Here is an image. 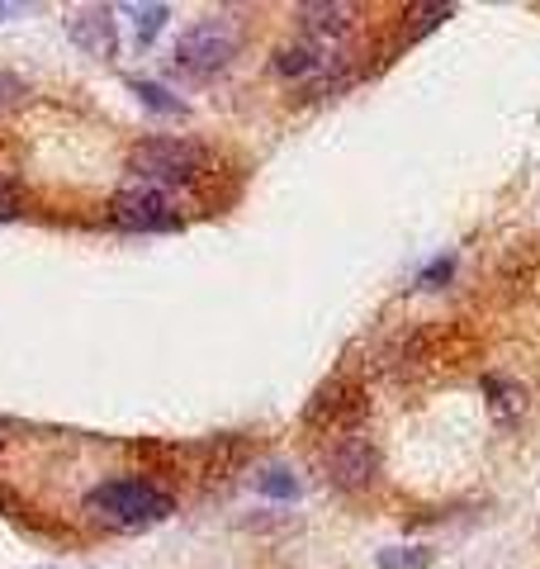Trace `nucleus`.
Returning <instances> with one entry per match:
<instances>
[{
    "mask_svg": "<svg viewBox=\"0 0 540 569\" xmlns=\"http://www.w3.org/2000/svg\"><path fill=\"white\" fill-rule=\"evenodd\" d=\"M129 20H133V29H138V43L148 48V43L157 39V29L171 20V6H129Z\"/></svg>",
    "mask_w": 540,
    "mask_h": 569,
    "instance_id": "nucleus-12",
    "label": "nucleus"
},
{
    "mask_svg": "<svg viewBox=\"0 0 540 569\" xmlns=\"http://www.w3.org/2000/svg\"><path fill=\"white\" fill-rule=\"evenodd\" d=\"M257 489H261L266 498H280V503H294V498H299V479H294V470L270 466V470L257 475Z\"/></svg>",
    "mask_w": 540,
    "mask_h": 569,
    "instance_id": "nucleus-10",
    "label": "nucleus"
},
{
    "mask_svg": "<svg viewBox=\"0 0 540 569\" xmlns=\"http://www.w3.org/2000/svg\"><path fill=\"white\" fill-rule=\"evenodd\" d=\"M129 91L142 100V104H148V110H157V114H186V104H180L171 91H161V86L157 81H129Z\"/></svg>",
    "mask_w": 540,
    "mask_h": 569,
    "instance_id": "nucleus-11",
    "label": "nucleus"
},
{
    "mask_svg": "<svg viewBox=\"0 0 540 569\" xmlns=\"http://www.w3.org/2000/svg\"><path fill=\"white\" fill-rule=\"evenodd\" d=\"M328 479L337 489H370L374 479H380V447H374L370 432H341L332 447H328Z\"/></svg>",
    "mask_w": 540,
    "mask_h": 569,
    "instance_id": "nucleus-6",
    "label": "nucleus"
},
{
    "mask_svg": "<svg viewBox=\"0 0 540 569\" xmlns=\"http://www.w3.org/2000/svg\"><path fill=\"white\" fill-rule=\"evenodd\" d=\"M14 213H24V190L10 176H0V219H14Z\"/></svg>",
    "mask_w": 540,
    "mask_h": 569,
    "instance_id": "nucleus-15",
    "label": "nucleus"
},
{
    "mask_svg": "<svg viewBox=\"0 0 540 569\" xmlns=\"http://www.w3.org/2000/svg\"><path fill=\"white\" fill-rule=\"evenodd\" d=\"M67 33H71V43H77L81 52H90V58H114V52H119L114 10L110 6H81V10H71Z\"/></svg>",
    "mask_w": 540,
    "mask_h": 569,
    "instance_id": "nucleus-8",
    "label": "nucleus"
},
{
    "mask_svg": "<svg viewBox=\"0 0 540 569\" xmlns=\"http://www.w3.org/2000/svg\"><path fill=\"white\" fill-rule=\"evenodd\" d=\"M104 219H110L114 228H123V233H176L180 223V209L171 200V190H157V186H123L110 209H104Z\"/></svg>",
    "mask_w": 540,
    "mask_h": 569,
    "instance_id": "nucleus-4",
    "label": "nucleus"
},
{
    "mask_svg": "<svg viewBox=\"0 0 540 569\" xmlns=\"http://www.w3.org/2000/svg\"><path fill=\"white\" fill-rule=\"evenodd\" d=\"M299 20H303V33L318 43H337L351 33L356 24V6H299Z\"/></svg>",
    "mask_w": 540,
    "mask_h": 569,
    "instance_id": "nucleus-9",
    "label": "nucleus"
},
{
    "mask_svg": "<svg viewBox=\"0 0 540 569\" xmlns=\"http://www.w3.org/2000/svg\"><path fill=\"white\" fill-rule=\"evenodd\" d=\"M456 276V252H441V257H431L422 266V276H418V290H441V284Z\"/></svg>",
    "mask_w": 540,
    "mask_h": 569,
    "instance_id": "nucleus-14",
    "label": "nucleus"
},
{
    "mask_svg": "<svg viewBox=\"0 0 540 569\" xmlns=\"http://www.w3.org/2000/svg\"><path fill=\"white\" fill-rule=\"evenodd\" d=\"M380 569H431L427 546H389L380 550Z\"/></svg>",
    "mask_w": 540,
    "mask_h": 569,
    "instance_id": "nucleus-13",
    "label": "nucleus"
},
{
    "mask_svg": "<svg viewBox=\"0 0 540 569\" xmlns=\"http://www.w3.org/2000/svg\"><path fill=\"white\" fill-rule=\"evenodd\" d=\"M14 91H20V81H14V77H6V71H0V100H6V96H14Z\"/></svg>",
    "mask_w": 540,
    "mask_h": 569,
    "instance_id": "nucleus-16",
    "label": "nucleus"
},
{
    "mask_svg": "<svg viewBox=\"0 0 540 569\" xmlns=\"http://www.w3.org/2000/svg\"><path fill=\"white\" fill-rule=\"evenodd\" d=\"M232 58H238V24L223 20V14H209V20L190 24L176 43V67L194 81L219 77Z\"/></svg>",
    "mask_w": 540,
    "mask_h": 569,
    "instance_id": "nucleus-3",
    "label": "nucleus"
},
{
    "mask_svg": "<svg viewBox=\"0 0 540 569\" xmlns=\"http://www.w3.org/2000/svg\"><path fill=\"white\" fill-rule=\"evenodd\" d=\"M20 14V6H0V20H14Z\"/></svg>",
    "mask_w": 540,
    "mask_h": 569,
    "instance_id": "nucleus-17",
    "label": "nucleus"
},
{
    "mask_svg": "<svg viewBox=\"0 0 540 569\" xmlns=\"http://www.w3.org/2000/svg\"><path fill=\"white\" fill-rule=\"evenodd\" d=\"M360 413H366V395H360V385L347 380V376H337V380H328L318 389L309 408H303V422L341 437V432H356Z\"/></svg>",
    "mask_w": 540,
    "mask_h": 569,
    "instance_id": "nucleus-7",
    "label": "nucleus"
},
{
    "mask_svg": "<svg viewBox=\"0 0 540 569\" xmlns=\"http://www.w3.org/2000/svg\"><path fill=\"white\" fill-rule=\"evenodd\" d=\"M209 162V152L190 138H171V133H152L129 148V176L138 186H157V190H176L200 181V171Z\"/></svg>",
    "mask_w": 540,
    "mask_h": 569,
    "instance_id": "nucleus-2",
    "label": "nucleus"
},
{
    "mask_svg": "<svg viewBox=\"0 0 540 569\" xmlns=\"http://www.w3.org/2000/svg\"><path fill=\"white\" fill-rule=\"evenodd\" d=\"M86 512L110 531H138L152 522H167L176 512V498L142 475H114L86 493Z\"/></svg>",
    "mask_w": 540,
    "mask_h": 569,
    "instance_id": "nucleus-1",
    "label": "nucleus"
},
{
    "mask_svg": "<svg viewBox=\"0 0 540 569\" xmlns=\"http://www.w3.org/2000/svg\"><path fill=\"white\" fill-rule=\"evenodd\" d=\"M341 67H347V48L318 43V39H309V33L276 48V71L290 77V81H303V86H341V77H337Z\"/></svg>",
    "mask_w": 540,
    "mask_h": 569,
    "instance_id": "nucleus-5",
    "label": "nucleus"
}]
</instances>
